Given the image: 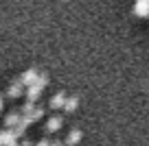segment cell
I'll return each instance as SVG.
<instances>
[{
  "label": "cell",
  "mask_w": 149,
  "mask_h": 146,
  "mask_svg": "<svg viewBox=\"0 0 149 146\" xmlns=\"http://www.w3.org/2000/svg\"><path fill=\"white\" fill-rule=\"evenodd\" d=\"M37 79H40V76H37V72H35V70H29V72H24V74H22L20 83H22V85H29V87H31L33 83L37 81Z\"/></svg>",
  "instance_id": "cell-1"
},
{
  "label": "cell",
  "mask_w": 149,
  "mask_h": 146,
  "mask_svg": "<svg viewBox=\"0 0 149 146\" xmlns=\"http://www.w3.org/2000/svg\"><path fill=\"white\" fill-rule=\"evenodd\" d=\"M22 83H13V85H9V90H7V94L11 96V98H18L20 94H22Z\"/></svg>",
  "instance_id": "cell-2"
},
{
  "label": "cell",
  "mask_w": 149,
  "mask_h": 146,
  "mask_svg": "<svg viewBox=\"0 0 149 146\" xmlns=\"http://www.w3.org/2000/svg\"><path fill=\"white\" fill-rule=\"evenodd\" d=\"M59 127H61V120L59 118H51V120H48V124H46L48 131H57Z\"/></svg>",
  "instance_id": "cell-3"
},
{
  "label": "cell",
  "mask_w": 149,
  "mask_h": 146,
  "mask_svg": "<svg viewBox=\"0 0 149 146\" xmlns=\"http://www.w3.org/2000/svg\"><path fill=\"white\" fill-rule=\"evenodd\" d=\"M13 124H18V114H11L5 118V127H13Z\"/></svg>",
  "instance_id": "cell-4"
},
{
  "label": "cell",
  "mask_w": 149,
  "mask_h": 146,
  "mask_svg": "<svg viewBox=\"0 0 149 146\" xmlns=\"http://www.w3.org/2000/svg\"><path fill=\"white\" fill-rule=\"evenodd\" d=\"M61 103H64V96L59 94V96H55V98H53V103H51V105H53V107H59Z\"/></svg>",
  "instance_id": "cell-5"
},
{
  "label": "cell",
  "mask_w": 149,
  "mask_h": 146,
  "mask_svg": "<svg viewBox=\"0 0 149 146\" xmlns=\"http://www.w3.org/2000/svg\"><path fill=\"white\" fill-rule=\"evenodd\" d=\"M77 140H79V133L74 131V133H70V135H68V140H66V142H68V144H74Z\"/></svg>",
  "instance_id": "cell-6"
},
{
  "label": "cell",
  "mask_w": 149,
  "mask_h": 146,
  "mask_svg": "<svg viewBox=\"0 0 149 146\" xmlns=\"http://www.w3.org/2000/svg\"><path fill=\"white\" fill-rule=\"evenodd\" d=\"M7 146H18V144H15V140H13V142H9V144H7Z\"/></svg>",
  "instance_id": "cell-7"
},
{
  "label": "cell",
  "mask_w": 149,
  "mask_h": 146,
  "mask_svg": "<svg viewBox=\"0 0 149 146\" xmlns=\"http://www.w3.org/2000/svg\"><path fill=\"white\" fill-rule=\"evenodd\" d=\"M22 146H31V144H29V142H22Z\"/></svg>",
  "instance_id": "cell-8"
},
{
  "label": "cell",
  "mask_w": 149,
  "mask_h": 146,
  "mask_svg": "<svg viewBox=\"0 0 149 146\" xmlns=\"http://www.w3.org/2000/svg\"><path fill=\"white\" fill-rule=\"evenodd\" d=\"M48 146H59V144H57V142H55V144H48Z\"/></svg>",
  "instance_id": "cell-9"
},
{
  "label": "cell",
  "mask_w": 149,
  "mask_h": 146,
  "mask_svg": "<svg viewBox=\"0 0 149 146\" xmlns=\"http://www.w3.org/2000/svg\"><path fill=\"white\" fill-rule=\"evenodd\" d=\"M0 109H2V98H0Z\"/></svg>",
  "instance_id": "cell-10"
}]
</instances>
